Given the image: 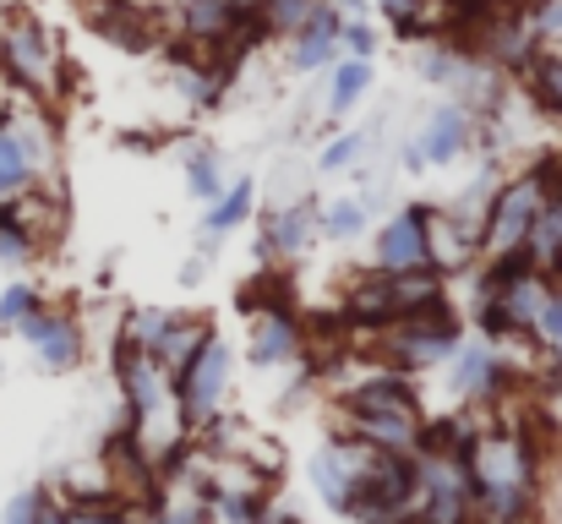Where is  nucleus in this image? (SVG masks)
Instances as JSON below:
<instances>
[{
    "mask_svg": "<svg viewBox=\"0 0 562 524\" xmlns=\"http://www.w3.org/2000/svg\"><path fill=\"white\" fill-rule=\"evenodd\" d=\"M115 382H121V404H126V437L159 465V476L176 470L196 443L187 410H181V393H176V377L121 334L115 339Z\"/></svg>",
    "mask_w": 562,
    "mask_h": 524,
    "instance_id": "1",
    "label": "nucleus"
},
{
    "mask_svg": "<svg viewBox=\"0 0 562 524\" xmlns=\"http://www.w3.org/2000/svg\"><path fill=\"white\" fill-rule=\"evenodd\" d=\"M420 393H415V377L393 371L367 355V371L361 382H345L339 388V432L367 443L376 454H415L420 443Z\"/></svg>",
    "mask_w": 562,
    "mask_h": 524,
    "instance_id": "2",
    "label": "nucleus"
},
{
    "mask_svg": "<svg viewBox=\"0 0 562 524\" xmlns=\"http://www.w3.org/2000/svg\"><path fill=\"white\" fill-rule=\"evenodd\" d=\"M0 77L22 99H33V104H55L60 99V88H66V49L49 33L44 16L11 11L0 22Z\"/></svg>",
    "mask_w": 562,
    "mask_h": 524,
    "instance_id": "3",
    "label": "nucleus"
},
{
    "mask_svg": "<svg viewBox=\"0 0 562 524\" xmlns=\"http://www.w3.org/2000/svg\"><path fill=\"white\" fill-rule=\"evenodd\" d=\"M459 339H464V317H459V306H453L448 296H437V301L415 306L409 317L376 328L372 334V360L393 366V371H404V377H415V371L442 366V360L459 349Z\"/></svg>",
    "mask_w": 562,
    "mask_h": 524,
    "instance_id": "4",
    "label": "nucleus"
},
{
    "mask_svg": "<svg viewBox=\"0 0 562 524\" xmlns=\"http://www.w3.org/2000/svg\"><path fill=\"white\" fill-rule=\"evenodd\" d=\"M60 165V143H55V121L44 104H0V202L22 197L27 186L55 180Z\"/></svg>",
    "mask_w": 562,
    "mask_h": 524,
    "instance_id": "5",
    "label": "nucleus"
},
{
    "mask_svg": "<svg viewBox=\"0 0 562 524\" xmlns=\"http://www.w3.org/2000/svg\"><path fill=\"white\" fill-rule=\"evenodd\" d=\"M437 296H448V274H442V268H404V274L367 268V274L350 285V296H345V323L372 339L376 328L409 317L415 306H426V301H437Z\"/></svg>",
    "mask_w": 562,
    "mask_h": 524,
    "instance_id": "6",
    "label": "nucleus"
},
{
    "mask_svg": "<svg viewBox=\"0 0 562 524\" xmlns=\"http://www.w3.org/2000/svg\"><path fill=\"white\" fill-rule=\"evenodd\" d=\"M547 159H536L530 170H514L508 180L492 186L486 197V213H481V257H503V252H525L530 246V230L541 219V202H547Z\"/></svg>",
    "mask_w": 562,
    "mask_h": 524,
    "instance_id": "7",
    "label": "nucleus"
},
{
    "mask_svg": "<svg viewBox=\"0 0 562 524\" xmlns=\"http://www.w3.org/2000/svg\"><path fill=\"white\" fill-rule=\"evenodd\" d=\"M170 377H176V393H181V410H187L191 432H202V426H207L213 415H224V404H229V388H235V349L224 345L218 328H207Z\"/></svg>",
    "mask_w": 562,
    "mask_h": 524,
    "instance_id": "8",
    "label": "nucleus"
},
{
    "mask_svg": "<svg viewBox=\"0 0 562 524\" xmlns=\"http://www.w3.org/2000/svg\"><path fill=\"white\" fill-rule=\"evenodd\" d=\"M448 366V393L464 404V410H492L514 393L519 371L514 360L503 355V345H492L486 334L481 339H459V349L442 360Z\"/></svg>",
    "mask_w": 562,
    "mask_h": 524,
    "instance_id": "9",
    "label": "nucleus"
},
{
    "mask_svg": "<svg viewBox=\"0 0 562 524\" xmlns=\"http://www.w3.org/2000/svg\"><path fill=\"white\" fill-rule=\"evenodd\" d=\"M475 143H481V121H475V110L459 104V99H442V104L426 110L420 132L409 137L404 165H409V170H448V165H459Z\"/></svg>",
    "mask_w": 562,
    "mask_h": 524,
    "instance_id": "10",
    "label": "nucleus"
},
{
    "mask_svg": "<svg viewBox=\"0 0 562 524\" xmlns=\"http://www.w3.org/2000/svg\"><path fill=\"white\" fill-rule=\"evenodd\" d=\"M306 355V328L290 312V301H246V360L257 371L290 366Z\"/></svg>",
    "mask_w": 562,
    "mask_h": 524,
    "instance_id": "11",
    "label": "nucleus"
},
{
    "mask_svg": "<svg viewBox=\"0 0 562 524\" xmlns=\"http://www.w3.org/2000/svg\"><path fill=\"white\" fill-rule=\"evenodd\" d=\"M207 328H213V323L196 317V312H159V306H137V312L126 317V339L143 349V355H154L165 371H176Z\"/></svg>",
    "mask_w": 562,
    "mask_h": 524,
    "instance_id": "12",
    "label": "nucleus"
},
{
    "mask_svg": "<svg viewBox=\"0 0 562 524\" xmlns=\"http://www.w3.org/2000/svg\"><path fill=\"white\" fill-rule=\"evenodd\" d=\"M367 459H372V448L356 443V437H345V432L328 437V443L312 454L306 476H312V492H317V503H323L328 514H350V498H356V487H361Z\"/></svg>",
    "mask_w": 562,
    "mask_h": 524,
    "instance_id": "13",
    "label": "nucleus"
},
{
    "mask_svg": "<svg viewBox=\"0 0 562 524\" xmlns=\"http://www.w3.org/2000/svg\"><path fill=\"white\" fill-rule=\"evenodd\" d=\"M431 213L426 202L398 208L393 219H382V230L372 235V268L382 274H404V268H431Z\"/></svg>",
    "mask_w": 562,
    "mask_h": 524,
    "instance_id": "14",
    "label": "nucleus"
},
{
    "mask_svg": "<svg viewBox=\"0 0 562 524\" xmlns=\"http://www.w3.org/2000/svg\"><path fill=\"white\" fill-rule=\"evenodd\" d=\"M22 334V345L33 349V366L38 371H77L82 366V323L66 312V306H49V301H38V312L16 328Z\"/></svg>",
    "mask_w": 562,
    "mask_h": 524,
    "instance_id": "15",
    "label": "nucleus"
},
{
    "mask_svg": "<svg viewBox=\"0 0 562 524\" xmlns=\"http://www.w3.org/2000/svg\"><path fill=\"white\" fill-rule=\"evenodd\" d=\"M339 33H345V11L334 0H317L312 16L284 38V60L295 77H312V71H328L339 60Z\"/></svg>",
    "mask_w": 562,
    "mask_h": 524,
    "instance_id": "16",
    "label": "nucleus"
},
{
    "mask_svg": "<svg viewBox=\"0 0 562 524\" xmlns=\"http://www.w3.org/2000/svg\"><path fill=\"white\" fill-rule=\"evenodd\" d=\"M262 257L268 263H295V257H306L312 252V241H323L317 235V202L312 197H284V202H273L268 213H262Z\"/></svg>",
    "mask_w": 562,
    "mask_h": 524,
    "instance_id": "17",
    "label": "nucleus"
},
{
    "mask_svg": "<svg viewBox=\"0 0 562 524\" xmlns=\"http://www.w3.org/2000/svg\"><path fill=\"white\" fill-rule=\"evenodd\" d=\"M251 213H257V180L240 175L235 186H224V191L207 202V213H202V241H224V235H235Z\"/></svg>",
    "mask_w": 562,
    "mask_h": 524,
    "instance_id": "18",
    "label": "nucleus"
},
{
    "mask_svg": "<svg viewBox=\"0 0 562 524\" xmlns=\"http://www.w3.org/2000/svg\"><path fill=\"white\" fill-rule=\"evenodd\" d=\"M519 77H525V99L541 110V121H552L562 132V49H536Z\"/></svg>",
    "mask_w": 562,
    "mask_h": 524,
    "instance_id": "19",
    "label": "nucleus"
},
{
    "mask_svg": "<svg viewBox=\"0 0 562 524\" xmlns=\"http://www.w3.org/2000/svg\"><path fill=\"white\" fill-rule=\"evenodd\" d=\"M367 93H372V60L339 55V60L328 66V115H350Z\"/></svg>",
    "mask_w": 562,
    "mask_h": 524,
    "instance_id": "20",
    "label": "nucleus"
},
{
    "mask_svg": "<svg viewBox=\"0 0 562 524\" xmlns=\"http://www.w3.org/2000/svg\"><path fill=\"white\" fill-rule=\"evenodd\" d=\"M367 230H372V208H367L361 197H334V202L317 208V235H323V241L350 246V241H361Z\"/></svg>",
    "mask_w": 562,
    "mask_h": 524,
    "instance_id": "21",
    "label": "nucleus"
},
{
    "mask_svg": "<svg viewBox=\"0 0 562 524\" xmlns=\"http://www.w3.org/2000/svg\"><path fill=\"white\" fill-rule=\"evenodd\" d=\"M530 339H536V349H541V360L562 371V279L547 285L541 312H536V323H530Z\"/></svg>",
    "mask_w": 562,
    "mask_h": 524,
    "instance_id": "22",
    "label": "nucleus"
},
{
    "mask_svg": "<svg viewBox=\"0 0 562 524\" xmlns=\"http://www.w3.org/2000/svg\"><path fill=\"white\" fill-rule=\"evenodd\" d=\"M66 524H137V509H126L121 498H71L66 503Z\"/></svg>",
    "mask_w": 562,
    "mask_h": 524,
    "instance_id": "23",
    "label": "nucleus"
},
{
    "mask_svg": "<svg viewBox=\"0 0 562 524\" xmlns=\"http://www.w3.org/2000/svg\"><path fill=\"white\" fill-rule=\"evenodd\" d=\"M187 191L196 202H213L224 191V170H218V154L213 148H191L187 154Z\"/></svg>",
    "mask_w": 562,
    "mask_h": 524,
    "instance_id": "24",
    "label": "nucleus"
},
{
    "mask_svg": "<svg viewBox=\"0 0 562 524\" xmlns=\"http://www.w3.org/2000/svg\"><path fill=\"white\" fill-rule=\"evenodd\" d=\"M361 159H367V132H339V137H328V143H323L317 170L339 175V170H356Z\"/></svg>",
    "mask_w": 562,
    "mask_h": 524,
    "instance_id": "25",
    "label": "nucleus"
},
{
    "mask_svg": "<svg viewBox=\"0 0 562 524\" xmlns=\"http://www.w3.org/2000/svg\"><path fill=\"white\" fill-rule=\"evenodd\" d=\"M525 22H530V38L541 49H562V0H530Z\"/></svg>",
    "mask_w": 562,
    "mask_h": 524,
    "instance_id": "26",
    "label": "nucleus"
},
{
    "mask_svg": "<svg viewBox=\"0 0 562 524\" xmlns=\"http://www.w3.org/2000/svg\"><path fill=\"white\" fill-rule=\"evenodd\" d=\"M38 301H44V296H38L33 285H22V279H16V285H5V290H0V328H11V334H16V328L38 312Z\"/></svg>",
    "mask_w": 562,
    "mask_h": 524,
    "instance_id": "27",
    "label": "nucleus"
},
{
    "mask_svg": "<svg viewBox=\"0 0 562 524\" xmlns=\"http://www.w3.org/2000/svg\"><path fill=\"white\" fill-rule=\"evenodd\" d=\"M376 27L372 16H345V33H339V55H361V60H372L376 55Z\"/></svg>",
    "mask_w": 562,
    "mask_h": 524,
    "instance_id": "28",
    "label": "nucleus"
},
{
    "mask_svg": "<svg viewBox=\"0 0 562 524\" xmlns=\"http://www.w3.org/2000/svg\"><path fill=\"white\" fill-rule=\"evenodd\" d=\"M44 487H27V492H16L5 509H0V524H38V514H44Z\"/></svg>",
    "mask_w": 562,
    "mask_h": 524,
    "instance_id": "29",
    "label": "nucleus"
},
{
    "mask_svg": "<svg viewBox=\"0 0 562 524\" xmlns=\"http://www.w3.org/2000/svg\"><path fill=\"white\" fill-rule=\"evenodd\" d=\"M514 5H530V0H459V22H475V16H497V11H514Z\"/></svg>",
    "mask_w": 562,
    "mask_h": 524,
    "instance_id": "30",
    "label": "nucleus"
},
{
    "mask_svg": "<svg viewBox=\"0 0 562 524\" xmlns=\"http://www.w3.org/2000/svg\"><path fill=\"white\" fill-rule=\"evenodd\" d=\"M38 524H66V503H60V498H44V514H38Z\"/></svg>",
    "mask_w": 562,
    "mask_h": 524,
    "instance_id": "31",
    "label": "nucleus"
},
{
    "mask_svg": "<svg viewBox=\"0 0 562 524\" xmlns=\"http://www.w3.org/2000/svg\"><path fill=\"white\" fill-rule=\"evenodd\" d=\"M148 5H165V11H181L187 0H148Z\"/></svg>",
    "mask_w": 562,
    "mask_h": 524,
    "instance_id": "32",
    "label": "nucleus"
},
{
    "mask_svg": "<svg viewBox=\"0 0 562 524\" xmlns=\"http://www.w3.org/2000/svg\"><path fill=\"white\" fill-rule=\"evenodd\" d=\"M273 524H301V520H273Z\"/></svg>",
    "mask_w": 562,
    "mask_h": 524,
    "instance_id": "33",
    "label": "nucleus"
},
{
    "mask_svg": "<svg viewBox=\"0 0 562 524\" xmlns=\"http://www.w3.org/2000/svg\"><path fill=\"white\" fill-rule=\"evenodd\" d=\"M350 524H356V520H350Z\"/></svg>",
    "mask_w": 562,
    "mask_h": 524,
    "instance_id": "34",
    "label": "nucleus"
}]
</instances>
